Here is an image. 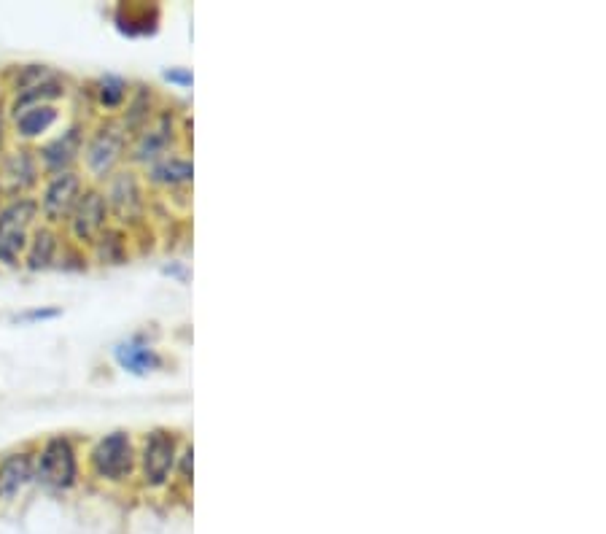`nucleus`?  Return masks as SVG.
<instances>
[{"instance_id": "f257e3e1", "label": "nucleus", "mask_w": 606, "mask_h": 534, "mask_svg": "<svg viewBox=\"0 0 606 534\" xmlns=\"http://www.w3.org/2000/svg\"><path fill=\"white\" fill-rule=\"evenodd\" d=\"M130 152V133L124 130L119 116H106L100 119L92 130H87L84 152H81V165L87 170L89 184H106L116 170L124 168Z\"/></svg>"}, {"instance_id": "f03ea898", "label": "nucleus", "mask_w": 606, "mask_h": 534, "mask_svg": "<svg viewBox=\"0 0 606 534\" xmlns=\"http://www.w3.org/2000/svg\"><path fill=\"white\" fill-rule=\"evenodd\" d=\"M186 146V119L181 122V116L173 111V108L159 106L157 114L151 116L149 122L132 135L130 141V152H127V160H130V168H149L157 160H162L165 154L176 152V149H184Z\"/></svg>"}, {"instance_id": "7ed1b4c3", "label": "nucleus", "mask_w": 606, "mask_h": 534, "mask_svg": "<svg viewBox=\"0 0 606 534\" xmlns=\"http://www.w3.org/2000/svg\"><path fill=\"white\" fill-rule=\"evenodd\" d=\"M184 437L176 429H151L138 443V478L149 491H162L173 483Z\"/></svg>"}, {"instance_id": "20e7f679", "label": "nucleus", "mask_w": 606, "mask_h": 534, "mask_svg": "<svg viewBox=\"0 0 606 534\" xmlns=\"http://www.w3.org/2000/svg\"><path fill=\"white\" fill-rule=\"evenodd\" d=\"M87 464L92 478L100 483L119 486V483L132 481L138 472V443L124 429L108 432L89 448Z\"/></svg>"}, {"instance_id": "39448f33", "label": "nucleus", "mask_w": 606, "mask_h": 534, "mask_svg": "<svg viewBox=\"0 0 606 534\" xmlns=\"http://www.w3.org/2000/svg\"><path fill=\"white\" fill-rule=\"evenodd\" d=\"M103 195H106L108 214H111V224L130 230L135 224L146 222L149 214V187L143 181L141 170L135 168H119L114 176L108 178L106 184H100Z\"/></svg>"}, {"instance_id": "423d86ee", "label": "nucleus", "mask_w": 606, "mask_h": 534, "mask_svg": "<svg viewBox=\"0 0 606 534\" xmlns=\"http://www.w3.org/2000/svg\"><path fill=\"white\" fill-rule=\"evenodd\" d=\"M79 451L68 435H54L44 440L33 459V478L46 489L68 491L79 483Z\"/></svg>"}, {"instance_id": "0eeeda50", "label": "nucleus", "mask_w": 606, "mask_h": 534, "mask_svg": "<svg viewBox=\"0 0 606 534\" xmlns=\"http://www.w3.org/2000/svg\"><path fill=\"white\" fill-rule=\"evenodd\" d=\"M87 184L89 181L81 176L79 170H62V173L44 176V187H41V197H38L41 224L54 227V230L65 227Z\"/></svg>"}, {"instance_id": "6e6552de", "label": "nucleus", "mask_w": 606, "mask_h": 534, "mask_svg": "<svg viewBox=\"0 0 606 534\" xmlns=\"http://www.w3.org/2000/svg\"><path fill=\"white\" fill-rule=\"evenodd\" d=\"M106 227H111L106 195H103V189L95 187V184H87L84 195L79 197L73 214L68 216V222H65V241L79 246V249H89Z\"/></svg>"}, {"instance_id": "1a4fd4ad", "label": "nucleus", "mask_w": 606, "mask_h": 534, "mask_svg": "<svg viewBox=\"0 0 606 534\" xmlns=\"http://www.w3.org/2000/svg\"><path fill=\"white\" fill-rule=\"evenodd\" d=\"M44 181V170L38 165L36 149L19 146L3 154L0 160V187L9 197L30 195V189H36Z\"/></svg>"}, {"instance_id": "9d476101", "label": "nucleus", "mask_w": 606, "mask_h": 534, "mask_svg": "<svg viewBox=\"0 0 606 534\" xmlns=\"http://www.w3.org/2000/svg\"><path fill=\"white\" fill-rule=\"evenodd\" d=\"M84 141H87V127L79 122V125L68 127L65 133L41 143L36 149V157L44 176L62 173V170H76V165L81 162V152H84Z\"/></svg>"}, {"instance_id": "9b49d317", "label": "nucleus", "mask_w": 606, "mask_h": 534, "mask_svg": "<svg viewBox=\"0 0 606 534\" xmlns=\"http://www.w3.org/2000/svg\"><path fill=\"white\" fill-rule=\"evenodd\" d=\"M141 176L149 189H159V192H167V195L189 192L194 181V165L192 157H189V146L165 154L162 160H157L154 165L143 170Z\"/></svg>"}, {"instance_id": "f8f14e48", "label": "nucleus", "mask_w": 606, "mask_h": 534, "mask_svg": "<svg viewBox=\"0 0 606 534\" xmlns=\"http://www.w3.org/2000/svg\"><path fill=\"white\" fill-rule=\"evenodd\" d=\"M62 243L65 238L60 235V230H54V227H46V224H36L33 232H30V241H27L25 257H22V265L27 270H49V267L57 265V259H60Z\"/></svg>"}, {"instance_id": "ddd939ff", "label": "nucleus", "mask_w": 606, "mask_h": 534, "mask_svg": "<svg viewBox=\"0 0 606 534\" xmlns=\"http://www.w3.org/2000/svg\"><path fill=\"white\" fill-rule=\"evenodd\" d=\"M114 362L130 375H149L157 373L165 365V359L157 348L146 343L143 338H130L114 346Z\"/></svg>"}, {"instance_id": "4468645a", "label": "nucleus", "mask_w": 606, "mask_h": 534, "mask_svg": "<svg viewBox=\"0 0 606 534\" xmlns=\"http://www.w3.org/2000/svg\"><path fill=\"white\" fill-rule=\"evenodd\" d=\"M57 122H60V108L57 106H30L11 116V133L17 141L33 143L44 138Z\"/></svg>"}, {"instance_id": "2eb2a0df", "label": "nucleus", "mask_w": 606, "mask_h": 534, "mask_svg": "<svg viewBox=\"0 0 606 534\" xmlns=\"http://www.w3.org/2000/svg\"><path fill=\"white\" fill-rule=\"evenodd\" d=\"M33 459H36V451L25 448L0 462V499L3 502L17 497L19 491L33 481Z\"/></svg>"}, {"instance_id": "dca6fc26", "label": "nucleus", "mask_w": 606, "mask_h": 534, "mask_svg": "<svg viewBox=\"0 0 606 534\" xmlns=\"http://www.w3.org/2000/svg\"><path fill=\"white\" fill-rule=\"evenodd\" d=\"M38 222H41L38 197L33 195L9 197V203L0 208V232H25V235H30Z\"/></svg>"}, {"instance_id": "f3484780", "label": "nucleus", "mask_w": 606, "mask_h": 534, "mask_svg": "<svg viewBox=\"0 0 606 534\" xmlns=\"http://www.w3.org/2000/svg\"><path fill=\"white\" fill-rule=\"evenodd\" d=\"M116 25L124 36H151L159 27V9L149 3H122L116 9Z\"/></svg>"}, {"instance_id": "a211bd4d", "label": "nucleus", "mask_w": 606, "mask_h": 534, "mask_svg": "<svg viewBox=\"0 0 606 534\" xmlns=\"http://www.w3.org/2000/svg\"><path fill=\"white\" fill-rule=\"evenodd\" d=\"M130 243V230L111 224L100 232V238L89 246V251L100 265H124L130 259Z\"/></svg>"}, {"instance_id": "6ab92c4d", "label": "nucleus", "mask_w": 606, "mask_h": 534, "mask_svg": "<svg viewBox=\"0 0 606 534\" xmlns=\"http://www.w3.org/2000/svg\"><path fill=\"white\" fill-rule=\"evenodd\" d=\"M92 95H95L97 108L103 111L106 116H119L127 106V100L132 95V84L122 76H114V73H108V76H100L95 81V87H92Z\"/></svg>"}, {"instance_id": "aec40b11", "label": "nucleus", "mask_w": 606, "mask_h": 534, "mask_svg": "<svg viewBox=\"0 0 606 534\" xmlns=\"http://www.w3.org/2000/svg\"><path fill=\"white\" fill-rule=\"evenodd\" d=\"M27 241H30V235H25V232H0V265L3 267L22 265Z\"/></svg>"}, {"instance_id": "412c9836", "label": "nucleus", "mask_w": 606, "mask_h": 534, "mask_svg": "<svg viewBox=\"0 0 606 534\" xmlns=\"http://www.w3.org/2000/svg\"><path fill=\"white\" fill-rule=\"evenodd\" d=\"M192 462H194V448L189 440H184V445H181V454H178L173 483H181V486H186V489L192 486Z\"/></svg>"}, {"instance_id": "4be33fe9", "label": "nucleus", "mask_w": 606, "mask_h": 534, "mask_svg": "<svg viewBox=\"0 0 606 534\" xmlns=\"http://www.w3.org/2000/svg\"><path fill=\"white\" fill-rule=\"evenodd\" d=\"M165 79L170 81V84H181V87H189V84H192V73L184 71V68H170V71H165Z\"/></svg>"}, {"instance_id": "5701e85b", "label": "nucleus", "mask_w": 606, "mask_h": 534, "mask_svg": "<svg viewBox=\"0 0 606 534\" xmlns=\"http://www.w3.org/2000/svg\"><path fill=\"white\" fill-rule=\"evenodd\" d=\"M54 316H60L57 308H41V311L22 313V316H17V319L19 321H44V319H54Z\"/></svg>"}, {"instance_id": "b1692460", "label": "nucleus", "mask_w": 606, "mask_h": 534, "mask_svg": "<svg viewBox=\"0 0 606 534\" xmlns=\"http://www.w3.org/2000/svg\"><path fill=\"white\" fill-rule=\"evenodd\" d=\"M6 133H9V125H6V114L0 111V160L6 154Z\"/></svg>"}]
</instances>
